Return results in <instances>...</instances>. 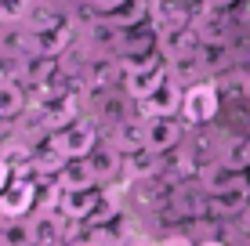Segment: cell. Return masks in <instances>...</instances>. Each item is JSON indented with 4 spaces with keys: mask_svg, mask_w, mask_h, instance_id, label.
Masks as SVG:
<instances>
[{
    "mask_svg": "<svg viewBox=\"0 0 250 246\" xmlns=\"http://www.w3.org/2000/svg\"><path fill=\"white\" fill-rule=\"evenodd\" d=\"M225 101L218 95V83L214 80H200L192 87H185V101H182V120L188 127H210L218 123Z\"/></svg>",
    "mask_w": 250,
    "mask_h": 246,
    "instance_id": "1",
    "label": "cell"
},
{
    "mask_svg": "<svg viewBox=\"0 0 250 246\" xmlns=\"http://www.w3.org/2000/svg\"><path fill=\"white\" fill-rule=\"evenodd\" d=\"M58 145L69 159H87L94 149L105 141V134H102V127L91 120V116H83V120H76L73 127H65V131H55Z\"/></svg>",
    "mask_w": 250,
    "mask_h": 246,
    "instance_id": "2",
    "label": "cell"
},
{
    "mask_svg": "<svg viewBox=\"0 0 250 246\" xmlns=\"http://www.w3.org/2000/svg\"><path fill=\"white\" fill-rule=\"evenodd\" d=\"M37 199H40V181L29 177H11V185L0 196V217L15 221V217H33L37 214Z\"/></svg>",
    "mask_w": 250,
    "mask_h": 246,
    "instance_id": "3",
    "label": "cell"
},
{
    "mask_svg": "<svg viewBox=\"0 0 250 246\" xmlns=\"http://www.w3.org/2000/svg\"><path fill=\"white\" fill-rule=\"evenodd\" d=\"M182 101H185V87L167 80L160 91H152L149 98L138 101V120H170V116H182Z\"/></svg>",
    "mask_w": 250,
    "mask_h": 246,
    "instance_id": "4",
    "label": "cell"
},
{
    "mask_svg": "<svg viewBox=\"0 0 250 246\" xmlns=\"http://www.w3.org/2000/svg\"><path fill=\"white\" fill-rule=\"evenodd\" d=\"M188 127L182 116H170V120H145V149H152V152H170V149H178V145H185L188 141Z\"/></svg>",
    "mask_w": 250,
    "mask_h": 246,
    "instance_id": "5",
    "label": "cell"
},
{
    "mask_svg": "<svg viewBox=\"0 0 250 246\" xmlns=\"http://www.w3.org/2000/svg\"><path fill=\"white\" fill-rule=\"evenodd\" d=\"M116 87H124V58L94 55L83 69V91H116Z\"/></svg>",
    "mask_w": 250,
    "mask_h": 246,
    "instance_id": "6",
    "label": "cell"
},
{
    "mask_svg": "<svg viewBox=\"0 0 250 246\" xmlns=\"http://www.w3.org/2000/svg\"><path fill=\"white\" fill-rule=\"evenodd\" d=\"M156 55H160V29L152 22L124 29V44H120V58L124 62H149Z\"/></svg>",
    "mask_w": 250,
    "mask_h": 246,
    "instance_id": "7",
    "label": "cell"
},
{
    "mask_svg": "<svg viewBox=\"0 0 250 246\" xmlns=\"http://www.w3.org/2000/svg\"><path fill=\"white\" fill-rule=\"evenodd\" d=\"M203 170V159L196 156V149L188 145H178L170 152H163V181L167 185H185V181H196Z\"/></svg>",
    "mask_w": 250,
    "mask_h": 246,
    "instance_id": "8",
    "label": "cell"
},
{
    "mask_svg": "<svg viewBox=\"0 0 250 246\" xmlns=\"http://www.w3.org/2000/svg\"><path fill=\"white\" fill-rule=\"evenodd\" d=\"M80 40V25H76L73 19L51 25V29L44 33H33V55H51V58H62L69 47Z\"/></svg>",
    "mask_w": 250,
    "mask_h": 246,
    "instance_id": "9",
    "label": "cell"
},
{
    "mask_svg": "<svg viewBox=\"0 0 250 246\" xmlns=\"http://www.w3.org/2000/svg\"><path fill=\"white\" fill-rule=\"evenodd\" d=\"M200 51V33L196 25H170V29H160V55L167 62H182V58H192Z\"/></svg>",
    "mask_w": 250,
    "mask_h": 246,
    "instance_id": "10",
    "label": "cell"
},
{
    "mask_svg": "<svg viewBox=\"0 0 250 246\" xmlns=\"http://www.w3.org/2000/svg\"><path fill=\"white\" fill-rule=\"evenodd\" d=\"M80 40L91 55H120V44H124V29H116L109 19H94L91 25L80 29Z\"/></svg>",
    "mask_w": 250,
    "mask_h": 246,
    "instance_id": "11",
    "label": "cell"
},
{
    "mask_svg": "<svg viewBox=\"0 0 250 246\" xmlns=\"http://www.w3.org/2000/svg\"><path fill=\"white\" fill-rule=\"evenodd\" d=\"M58 69H62V62L51 55H25V58H19V83L25 91H37L55 80Z\"/></svg>",
    "mask_w": 250,
    "mask_h": 246,
    "instance_id": "12",
    "label": "cell"
},
{
    "mask_svg": "<svg viewBox=\"0 0 250 246\" xmlns=\"http://www.w3.org/2000/svg\"><path fill=\"white\" fill-rule=\"evenodd\" d=\"M98 199H102V189H87V192H65L62 189V203H58V214L73 225H87L98 210Z\"/></svg>",
    "mask_w": 250,
    "mask_h": 246,
    "instance_id": "13",
    "label": "cell"
},
{
    "mask_svg": "<svg viewBox=\"0 0 250 246\" xmlns=\"http://www.w3.org/2000/svg\"><path fill=\"white\" fill-rule=\"evenodd\" d=\"M152 177H163V156L152 149H138L131 156H124V185L134 181H152Z\"/></svg>",
    "mask_w": 250,
    "mask_h": 246,
    "instance_id": "14",
    "label": "cell"
},
{
    "mask_svg": "<svg viewBox=\"0 0 250 246\" xmlns=\"http://www.w3.org/2000/svg\"><path fill=\"white\" fill-rule=\"evenodd\" d=\"M91 167H94V174H98L102 189H109V185H124V152L113 149L109 141H102V145L91 152Z\"/></svg>",
    "mask_w": 250,
    "mask_h": 246,
    "instance_id": "15",
    "label": "cell"
},
{
    "mask_svg": "<svg viewBox=\"0 0 250 246\" xmlns=\"http://www.w3.org/2000/svg\"><path fill=\"white\" fill-rule=\"evenodd\" d=\"M247 207H250V199H247V192H243V189H232V192L207 196V217H214V221H239Z\"/></svg>",
    "mask_w": 250,
    "mask_h": 246,
    "instance_id": "16",
    "label": "cell"
},
{
    "mask_svg": "<svg viewBox=\"0 0 250 246\" xmlns=\"http://www.w3.org/2000/svg\"><path fill=\"white\" fill-rule=\"evenodd\" d=\"M105 141H109L113 149H120L124 156H131V152L145 149V120L131 116V120H124V123L109 127V131H105Z\"/></svg>",
    "mask_w": 250,
    "mask_h": 246,
    "instance_id": "17",
    "label": "cell"
},
{
    "mask_svg": "<svg viewBox=\"0 0 250 246\" xmlns=\"http://www.w3.org/2000/svg\"><path fill=\"white\" fill-rule=\"evenodd\" d=\"M196 19V7L185 0H152V25L170 29V25H188Z\"/></svg>",
    "mask_w": 250,
    "mask_h": 246,
    "instance_id": "18",
    "label": "cell"
},
{
    "mask_svg": "<svg viewBox=\"0 0 250 246\" xmlns=\"http://www.w3.org/2000/svg\"><path fill=\"white\" fill-rule=\"evenodd\" d=\"M58 185H62L65 192L102 189V185H98V174H94V167H91V156H87V159H69V163H65V170L58 174Z\"/></svg>",
    "mask_w": 250,
    "mask_h": 246,
    "instance_id": "19",
    "label": "cell"
},
{
    "mask_svg": "<svg viewBox=\"0 0 250 246\" xmlns=\"http://www.w3.org/2000/svg\"><path fill=\"white\" fill-rule=\"evenodd\" d=\"M200 189L207 192V196H218V192H232V189H239V174L236 170H229L221 159H214V163H203V170H200Z\"/></svg>",
    "mask_w": 250,
    "mask_h": 246,
    "instance_id": "20",
    "label": "cell"
},
{
    "mask_svg": "<svg viewBox=\"0 0 250 246\" xmlns=\"http://www.w3.org/2000/svg\"><path fill=\"white\" fill-rule=\"evenodd\" d=\"M116 225H73L65 246H116Z\"/></svg>",
    "mask_w": 250,
    "mask_h": 246,
    "instance_id": "21",
    "label": "cell"
},
{
    "mask_svg": "<svg viewBox=\"0 0 250 246\" xmlns=\"http://www.w3.org/2000/svg\"><path fill=\"white\" fill-rule=\"evenodd\" d=\"M29 113V91L22 83H0V120L19 123Z\"/></svg>",
    "mask_w": 250,
    "mask_h": 246,
    "instance_id": "22",
    "label": "cell"
},
{
    "mask_svg": "<svg viewBox=\"0 0 250 246\" xmlns=\"http://www.w3.org/2000/svg\"><path fill=\"white\" fill-rule=\"evenodd\" d=\"M218 159L229 167V170H236V174L250 170V131L229 134V138H225V149H221Z\"/></svg>",
    "mask_w": 250,
    "mask_h": 246,
    "instance_id": "23",
    "label": "cell"
},
{
    "mask_svg": "<svg viewBox=\"0 0 250 246\" xmlns=\"http://www.w3.org/2000/svg\"><path fill=\"white\" fill-rule=\"evenodd\" d=\"M0 246H40L33 217H15V221L0 217Z\"/></svg>",
    "mask_w": 250,
    "mask_h": 246,
    "instance_id": "24",
    "label": "cell"
},
{
    "mask_svg": "<svg viewBox=\"0 0 250 246\" xmlns=\"http://www.w3.org/2000/svg\"><path fill=\"white\" fill-rule=\"evenodd\" d=\"M91 4V11L98 15V19H109V15H116V11H124L131 0H87Z\"/></svg>",
    "mask_w": 250,
    "mask_h": 246,
    "instance_id": "25",
    "label": "cell"
},
{
    "mask_svg": "<svg viewBox=\"0 0 250 246\" xmlns=\"http://www.w3.org/2000/svg\"><path fill=\"white\" fill-rule=\"evenodd\" d=\"M229 19L239 25V29H250V0H232Z\"/></svg>",
    "mask_w": 250,
    "mask_h": 246,
    "instance_id": "26",
    "label": "cell"
},
{
    "mask_svg": "<svg viewBox=\"0 0 250 246\" xmlns=\"http://www.w3.org/2000/svg\"><path fill=\"white\" fill-rule=\"evenodd\" d=\"M160 246H200L192 239V235H185V232H170V235H163Z\"/></svg>",
    "mask_w": 250,
    "mask_h": 246,
    "instance_id": "27",
    "label": "cell"
},
{
    "mask_svg": "<svg viewBox=\"0 0 250 246\" xmlns=\"http://www.w3.org/2000/svg\"><path fill=\"white\" fill-rule=\"evenodd\" d=\"M11 185V163H7L4 156H0V196H4V189Z\"/></svg>",
    "mask_w": 250,
    "mask_h": 246,
    "instance_id": "28",
    "label": "cell"
},
{
    "mask_svg": "<svg viewBox=\"0 0 250 246\" xmlns=\"http://www.w3.org/2000/svg\"><path fill=\"white\" fill-rule=\"evenodd\" d=\"M239 232H243V235H250V207L243 210V217H239Z\"/></svg>",
    "mask_w": 250,
    "mask_h": 246,
    "instance_id": "29",
    "label": "cell"
},
{
    "mask_svg": "<svg viewBox=\"0 0 250 246\" xmlns=\"http://www.w3.org/2000/svg\"><path fill=\"white\" fill-rule=\"evenodd\" d=\"M239 189H243V192H247V199H250V170L239 174Z\"/></svg>",
    "mask_w": 250,
    "mask_h": 246,
    "instance_id": "30",
    "label": "cell"
},
{
    "mask_svg": "<svg viewBox=\"0 0 250 246\" xmlns=\"http://www.w3.org/2000/svg\"><path fill=\"white\" fill-rule=\"evenodd\" d=\"M200 246H229L225 239H200Z\"/></svg>",
    "mask_w": 250,
    "mask_h": 246,
    "instance_id": "31",
    "label": "cell"
},
{
    "mask_svg": "<svg viewBox=\"0 0 250 246\" xmlns=\"http://www.w3.org/2000/svg\"><path fill=\"white\" fill-rule=\"evenodd\" d=\"M0 4H4V0H0Z\"/></svg>",
    "mask_w": 250,
    "mask_h": 246,
    "instance_id": "32",
    "label": "cell"
}]
</instances>
